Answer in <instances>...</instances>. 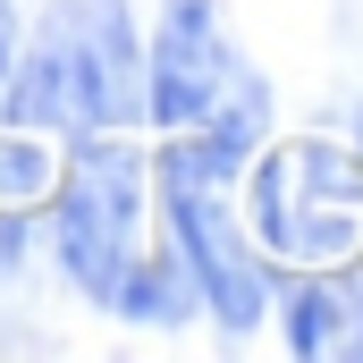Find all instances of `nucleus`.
I'll return each instance as SVG.
<instances>
[{
	"label": "nucleus",
	"mask_w": 363,
	"mask_h": 363,
	"mask_svg": "<svg viewBox=\"0 0 363 363\" xmlns=\"http://www.w3.org/2000/svg\"><path fill=\"white\" fill-rule=\"evenodd\" d=\"M51 254L60 279L93 296L110 321L135 330H186L203 313L194 271L169 237H152V152L110 135H77L68 169L51 178Z\"/></svg>",
	"instance_id": "nucleus-1"
},
{
	"label": "nucleus",
	"mask_w": 363,
	"mask_h": 363,
	"mask_svg": "<svg viewBox=\"0 0 363 363\" xmlns=\"http://www.w3.org/2000/svg\"><path fill=\"white\" fill-rule=\"evenodd\" d=\"M0 118L43 144L110 135V127L144 118V43H135L127 0H51L34 17V34H17Z\"/></svg>",
	"instance_id": "nucleus-2"
},
{
	"label": "nucleus",
	"mask_w": 363,
	"mask_h": 363,
	"mask_svg": "<svg viewBox=\"0 0 363 363\" xmlns=\"http://www.w3.org/2000/svg\"><path fill=\"white\" fill-rule=\"evenodd\" d=\"M245 152L211 144V135H169L161 161H152V203H161V228L178 245V262L194 271V296L220 330H254L262 304H271V254L254 245L245 228Z\"/></svg>",
	"instance_id": "nucleus-3"
},
{
	"label": "nucleus",
	"mask_w": 363,
	"mask_h": 363,
	"mask_svg": "<svg viewBox=\"0 0 363 363\" xmlns=\"http://www.w3.org/2000/svg\"><path fill=\"white\" fill-rule=\"evenodd\" d=\"M245 228L254 245L296 271H347L363 262V135H296L245 161Z\"/></svg>",
	"instance_id": "nucleus-4"
},
{
	"label": "nucleus",
	"mask_w": 363,
	"mask_h": 363,
	"mask_svg": "<svg viewBox=\"0 0 363 363\" xmlns=\"http://www.w3.org/2000/svg\"><path fill=\"white\" fill-rule=\"evenodd\" d=\"M144 118L169 127V135H211L245 161L271 135V93L237 60L211 0H169L161 9V26L144 43Z\"/></svg>",
	"instance_id": "nucleus-5"
},
{
	"label": "nucleus",
	"mask_w": 363,
	"mask_h": 363,
	"mask_svg": "<svg viewBox=\"0 0 363 363\" xmlns=\"http://www.w3.org/2000/svg\"><path fill=\"white\" fill-rule=\"evenodd\" d=\"M271 296H279V330L296 355H363V313H355L347 271H287L271 279Z\"/></svg>",
	"instance_id": "nucleus-6"
},
{
	"label": "nucleus",
	"mask_w": 363,
	"mask_h": 363,
	"mask_svg": "<svg viewBox=\"0 0 363 363\" xmlns=\"http://www.w3.org/2000/svg\"><path fill=\"white\" fill-rule=\"evenodd\" d=\"M355 313H363V279H355Z\"/></svg>",
	"instance_id": "nucleus-7"
}]
</instances>
